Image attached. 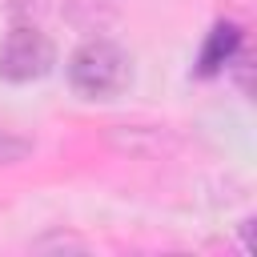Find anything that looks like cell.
Here are the masks:
<instances>
[{
    "label": "cell",
    "mask_w": 257,
    "mask_h": 257,
    "mask_svg": "<svg viewBox=\"0 0 257 257\" xmlns=\"http://www.w3.org/2000/svg\"><path fill=\"white\" fill-rule=\"evenodd\" d=\"M133 64L128 52L108 40V36H88L72 56H68V84L84 100H112L128 88Z\"/></svg>",
    "instance_id": "cell-1"
},
{
    "label": "cell",
    "mask_w": 257,
    "mask_h": 257,
    "mask_svg": "<svg viewBox=\"0 0 257 257\" xmlns=\"http://www.w3.org/2000/svg\"><path fill=\"white\" fill-rule=\"evenodd\" d=\"M52 64H56V44L32 24H16L0 40V80L8 84L40 80L52 72Z\"/></svg>",
    "instance_id": "cell-2"
},
{
    "label": "cell",
    "mask_w": 257,
    "mask_h": 257,
    "mask_svg": "<svg viewBox=\"0 0 257 257\" xmlns=\"http://www.w3.org/2000/svg\"><path fill=\"white\" fill-rule=\"evenodd\" d=\"M237 48H241V28L233 20H217L205 36L201 56H197V76H217L221 68H229L237 60Z\"/></svg>",
    "instance_id": "cell-3"
}]
</instances>
